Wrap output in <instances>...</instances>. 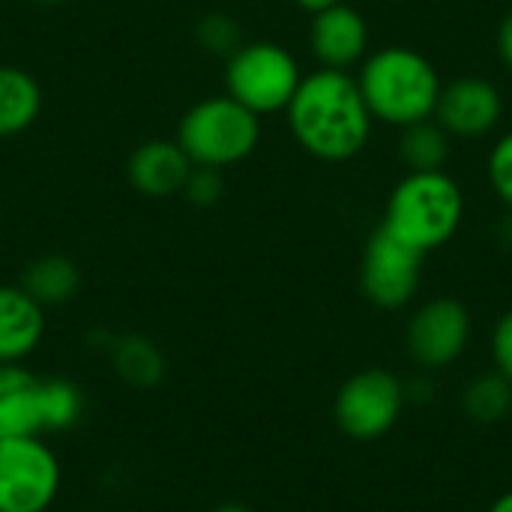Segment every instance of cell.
Returning a JSON list of instances; mask_svg holds the SVG:
<instances>
[{
	"label": "cell",
	"mask_w": 512,
	"mask_h": 512,
	"mask_svg": "<svg viewBox=\"0 0 512 512\" xmlns=\"http://www.w3.org/2000/svg\"><path fill=\"white\" fill-rule=\"evenodd\" d=\"M285 114L294 141L321 162H348L360 156L375 129L357 78L324 66L303 75Z\"/></svg>",
	"instance_id": "cell-1"
},
{
	"label": "cell",
	"mask_w": 512,
	"mask_h": 512,
	"mask_svg": "<svg viewBox=\"0 0 512 512\" xmlns=\"http://www.w3.org/2000/svg\"><path fill=\"white\" fill-rule=\"evenodd\" d=\"M357 84L372 117L396 129L429 120L444 87L435 63L408 45L369 51L360 63Z\"/></svg>",
	"instance_id": "cell-2"
},
{
	"label": "cell",
	"mask_w": 512,
	"mask_h": 512,
	"mask_svg": "<svg viewBox=\"0 0 512 512\" xmlns=\"http://www.w3.org/2000/svg\"><path fill=\"white\" fill-rule=\"evenodd\" d=\"M462 219L465 195L447 171H408L387 198L381 228L429 255L456 237Z\"/></svg>",
	"instance_id": "cell-3"
},
{
	"label": "cell",
	"mask_w": 512,
	"mask_h": 512,
	"mask_svg": "<svg viewBox=\"0 0 512 512\" xmlns=\"http://www.w3.org/2000/svg\"><path fill=\"white\" fill-rule=\"evenodd\" d=\"M258 141L261 117L228 93L195 102L177 126V144L198 168L222 171L237 165L255 153Z\"/></svg>",
	"instance_id": "cell-4"
},
{
	"label": "cell",
	"mask_w": 512,
	"mask_h": 512,
	"mask_svg": "<svg viewBox=\"0 0 512 512\" xmlns=\"http://www.w3.org/2000/svg\"><path fill=\"white\" fill-rule=\"evenodd\" d=\"M303 81L297 57L279 42H243L228 54L225 90L252 114L285 111Z\"/></svg>",
	"instance_id": "cell-5"
},
{
	"label": "cell",
	"mask_w": 512,
	"mask_h": 512,
	"mask_svg": "<svg viewBox=\"0 0 512 512\" xmlns=\"http://www.w3.org/2000/svg\"><path fill=\"white\" fill-rule=\"evenodd\" d=\"M60 480V462L39 435L0 441V512H48Z\"/></svg>",
	"instance_id": "cell-6"
},
{
	"label": "cell",
	"mask_w": 512,
	"mask_h": 512,
	"mask_svg": "<svg viewBox=\"0 0 512 512\" xmlns=\"http://www.w3.org/2000/svg\"><path fill=\"white\" fill-rule=\"evenodd\" d=\"M405 384L387 369H363L351 375L333 405L336 426L342 435L354 441L384 438L402 417L405 408Z\"/></svg>",
	"instance_id": "cell-7"
},
{
	"label": "cell",
	"mask_w": 512,
	"mask_h": 512,
	"mask_svg": "<svg viewBox=\"0 0 512 512\" xmlns=\"http://www.w3.org/2000/svg\"><path fill=\"white\" fill-rule=\"evenodd\" d=\"M423 258V252L396 240L384 228L372 231L360 261L363 297L384 312L408 306L423 282Z\"/></svg>",
	"instance_id": "cell-8"
},
{
	"label": "cell",
	"mask_w": 512,
	"mask_h": 512,
	"mask_svg": "<svg viewBox=\"0 0 512 512\" xmlns=\"http://www.w3.org/2000/svg\"><path fill=\"white\" fill-rule=\"evenodd\" d=\"M471 312L456 297H435L423 303L405 330L408 354L423 369H444L456 363L471 342Z\"/></svg>",
	"instance_id": "cell-9"
},
{
	"label": "cell",
	"mask_w": 512,
	"mask_h": 512,
	"mask_svg": "<svg viewBox=\"0 0 512 512\" xmlns=\"http://www.w3.org/2000/svg\"><path fill=\"white\" fill-rule=\"evenodd\" d=\"M432 117L450 138H486L504 120V96L489 78L462 75L441 87Z\"/></svg>",
	"instance_id": "cell-10"
},
{
	"label": "cell",
	"mask_w": 512,
	"mask_h": 512,
	"mask_svg": "<svg viewBox=\"0 0 512 512\" xmlns=\"http://www.w3.org/2000/svg\"><path fill=\"white\" fill-rule=\"evenodd\" d=\"M309 45L324 69L348 72L351 66H360L369 54V21L351 3H333L312 12Z\"/></svg>",
	"instance_id": "cell-11"
},
{
	"label": "cell",
	"mask_w": 512,
	"mask_h": 512,
	"mask_svg": "<svg viewBox=\"0 0 512 512\" xmlns=\"http://www.w3.org/2000/svg\"><path fill=\"white\" fill-rule=\"evenodd\" d=\"M39 393L42 378L21 363H0V441L42 438Z\"/></svg>",
	"instance_id": "cell-12"
},
{
	"label": "cell",
	"mask_w": 512,
	"mask_h": 512,
	"mask_svg": "<svg viewBox=\"0 0 512 512\" xmlns=\"http://www.w3.org/2000/svg\"><path fill=\"white\" fill-rule=\"evenodd\" d=\"M189 171L192 162L177 141H144L129 159V183L147 198H168L183 192Z\"/></svg>",
	"instance_id": "cell-13"
},
{
	"label": "cell",
	"mask_w": 512,
	"mask_h": 512,
	"mask_svg": "<svg viewBox=\"0 0 512 512\" xmlns=\"http://www.w3.org/2000/svg\"><path fill=\"white\" fill-rule=\"evenodd\" d=\"M42 336L45 309L21 285H0V363H24Z\"/></svg>",
	"instance_id": "cell-14"
},
{
	"label": "cell",
	"mask_w": 512,
	"mask_h": 512,
	"mask_svg": "<svg viewBox=\"0 0 512 512\" xmlns=\"http://www.w3.org/2000/svg\"><path fill=\"white\" fill-rule=\"evenodd\" d=\"M18 285H21L42 309H51V306L69 303V300L78 294L81 273H78L75 261L66 258V255H42V258H33V261L24 267Z\"/></svg>",
	"instance_id": "cell-15"
},
{
	"label": "cell",
	"mask_w": 512,
	"mask_h": 512,
	"mask_svg": "<svg viewBox=\"0 0 512 512\" xmlns=\"http://www.w3.org/2000/svg\"><path fill=\"white\" fill-rule=\"evenodd\" d=\"M42 111V90L36 78L18 66H0V138L21 135Z\"/></svg>",
	"instance_id": "cell-16"
},
{
	"label": "cell",
	"mask_w": 512,
	"mask_h": 512,
	"mask_svg": "<svg viewBox=\"0 0 512 512\" xmlns=\"http://www.w3.org/2000/svg\"><path fill=\"white\" fill-rule=\"evenodd\" d=\"M111 366L129 387H138V390H150L165 378V357L144 336L117 339L111 345Z\"/></svg>",
	"instance_id": "cell-17"
},
{
	"label": "cell",
	"mask_w": 512,
	"mask_h": 512,
	"mask_svg": "<svg viewBox=\"0 0 512 512\" xmlns=\"http://www.w3.org/2000/svg\"><path fill=\"white\" fill-rule=\"evenodd\" d=\"M450 135L444 126L429 117L420 123H411L402 129L399 138V159L405 162L408 171H444L450 159Z\"/></svg>",
	"instance_id": "cell-18"
},
{
	"label": "cell",
	"mask_w": 512,
	"mask_h": 512,
	"mask_svg": "<svg viewBox=\"0 0 512 512\" xmlns=\"http://www.w3.org/2000/svg\"><path fill=\"white\" fill-rule=\"evenodd\" d=\"M462 408L474 423L495 426V423L507 420V414L512 411V384L498 369L483 372V375L471 378L468 387L462 390Z\"/></svg>",
	"instance_id": "cell-19"
},
{
	"label": "cell",
	"mask_w": 512,
	"mask_h": 512,
	"mask_svg": "<svg viewBox=\"0 0 512 512\" xmlns=\"http://www.w3.org/2000/svg\"><path fill=\"white\" fill-rule=\"evenodd\" d=\"M39 411H42V435H57L72 429L84 414V396L81 390L66 378H42L39 393Z\"/></svg>",
	"instance_id": "cell-20"
},
{
	"label": "cell",
	"mask_w": 512,
	"mask_h": 512,
	"mask_svg": "<svg viewBox=\"0 0 512 512\" xmlns=\"http://www.w3.org/2000/svg\"><path fill=\"white\" fill-rule=\"evenodd\" d=\"M486 171H489L492 192L501 198V204L507 210H512V129L492 144L489 159H486Z\"/></svg>",
	"instance_id": "cell-21"
},
{
	"label": "cell",
	"mask_w": 512,
	"mask_h": 512,
	"mask_svg": "<svg viewBox=\"0 0 512 512\" xmlns=\"http://www.w3.org/2000/svg\"><path fill=\"white\" fill-rule=\"evenodd\" d=\"M198 42L213 51V54H234L240 45H243V36H240V24L228 15H207L201 24H198Z\"/></svg>",
	"instance_id": "cell-22"
},
{
	"label": "cell",
	"mask_w": 512,
	"mask_h": 512,
	"mask_svg": "<svg viewBox=\"0 0 512 512\" xmlns=\"http://www.w3.org/2000/svg\"><path fill=\"white\" fill-rule=\"evenodd\" d=\"M222 174L216 168H198L192 165L186 183H183V195L195 204V207H213L222 198Z\"/></svg>",
	"instance_id": "cell-23"
},
{
	"label": "cell",
	"mask_w": 512,
	"mask_h": 512,
	"mask_svg": "<svg viewBox=\"0 0 512 512\" xmlns=\"http://www.w3.org/2000/svg\"><path fill=\"white\" fill-rule=\"evenodd\" d=\"M492 357H495V369L512 384V309L501 315V321L495 324L492 333Z\"/></svg>",
	"instance_id": "cell-24"
},
{
	"label": "cell",
	"mask_w": 512,
	"mask_h": 512,
	"mask_svg": "<svg viewBox=\"0 0 512 512\" xmlns=\"http://www.w3.org/2000/svg\"><path fill=\"white\" fill-rule=\"evenodd\" d=\"M498 57H501V63L512 72V9L501 18V24H498Z\"/></svg>",
	"instance_id": "cell-25"
},
{
	"label": "cell",
	"mask_w": 512,
	"mask_h": 512,
	"mask_svg": "<svg viewBox=\"0 0 512 512\" xmlns=\"http://www.w3.org/2000/svg\"><path fill=\"white\" fill-rule=\"evenodd\" d=\"M498 240H501V246L512 249V210H507V216L498 222Z\"/></svg>",
	"instance_id": "cell-26"
},
{
	"label": "cell",
	"mask_w": 512,
	"mask_h": 512,
	"mask_svg": "<svg viewBox=\"0 0 512 512\" xmlns=\"http://www.w3.org/2000/svg\"><path fill=\"white\" fill-rule=\"evenodd\" d=\"M303 9H309V12H318V9H327V6H333V3H342V0H297Z\"/></svg>",
	"instance_id": "cell-27"
},
{
	"label": "cell",
	"mask_w": 512,
	"mask_h": 512,
	"mask_svg": "<svg viewBox=\"0 0 512 512\" xmlns=\"http://www.w3.org/2000/svg\"><path fill=\"white\" fill-rule=\"evenodd\" d=\"M489 512H512V492H504V495L489 507Z\"/></svg>",
	"instance_id": "cell-28"
},
{
	"label": "cell",
	"mask_w": 512,
	"mask_h": 512,
	"mask_svg": "<svg viewBox=\"0 0 512 512\" xmlns=\"http://www.w3.org/2000/svg\"><path fill=\"white\" fill-rule=\"evenodd\" d=\"M210 512H252L249 507H243V504H219L216 510Z\"/></svg>",
	"instance_id": "cell-29"
},
{
	"label": "cell",
	"mask_w": 512,
	"mask_h": 512,
	"mask_svg": "<svg viewBox=\"0 0 512 512\" xmlns=\"http://www.w3.org/2000/svg\"><path fill=\"white\" fill-rule=\"evenodd\" d=\"M42 3H57V0H42Z\"/></svg>",
	"instance_id": "cell-30"
}]
</instances>
